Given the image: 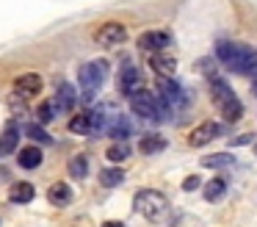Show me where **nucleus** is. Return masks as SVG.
I'll return each instance as SVG.
<instances>
[{
	"label": "nucleus",
	"mask_w": 257,
	"mask_h": 227,
	"mask_svg": "<svg viewBox=\"0 0 257 227\" xmlns=\"http://www.w3.org/2000/svg\"><path fill=\"white\" fill-rule=\"evenodd\" d=\"M216 55L229 72H238V75H254L257 72V50L246 47V44L218 42L216 44Z\"/></svg>",
	"instance_id": "f257e3e1"
},
{
	"label": "nucleus",
	"mask_w": 257,
	"mask_h": 227,
	"mask_svg": "<svg viewBox=\"0 0 257 227\" xmlns=\"http://www.w3.org/2000/svg\"><path fill=\"white\" fill-rule=\"evenodd\" d=\"M105 75H108V64H105V61H89V64H83L78 69V83H80V89H83V100H86V103L94 100V94H97V89L102 86Z\"/></svg>",
	"instance_id": "f03ea898"
},
{
	"label": "nucleus",
	"mask_w": 257,
	"mask_h": 227,
	"mask_svg": "<svg viewBox=\"0 0 257 227\" xmlns=\"http://www.w3.org/2000/svg\"><path fill=\"white\" fill-rule=\"evenodd\" d=\"M166 205H169V199L163 197L161 191H155V188H141V191L133 197L136 213L147 216V219H158V216L166 210Z\"/></svg>",
	"instance_id": "7ed1b4c3"
},
{
	"label": "nucleus",
	"mask_w": 257,
	"mask_h": 227,
	"mask_svg": "<svg viewBox=\"0 0 257 227\" xmlns=\"http://www.w3.org/2000/svg\"><path fill=\"white\" fill-rule=\"evenodd\" d=\"M130 108L133 114H139L141 119H152L158 122V97L147 89H139L136 94H130Z\"/></svg>",
	"instance_id": "20e7f679"
},
{
	"label": "nucleus",
	"mask_w": 257,
	"mask_h": 227,
	"mask_svg": "<svg viewBox=\"0 0 257 227\" xmlns=\"http://www.w3.org/2000/svg\"><path fill=\"white\" fill-rule=\"evenodd\" d=\"M124 39H127V28H124L122 22H105V25H100L94 33V42L102 44V47H116Z\"/></svg>",
	"instance_id": "39448f33"
},
{
	"label": "nucleus",
	"mask_w": 257,
	"mask_h": 227,
	"mask_svg": "<svg viewBox=\"0 0 257 227\" xmlns=\"http://www.w3.org/2000/svg\"><path fill=\"white\" fill-rule=\"evenodd\" d=\"M210 97H213V103L218 105V108H227L229 103H235V92H232V86H229L224 78H213L210 81Z\"/></svg>",
	"instance_id": "423d86ee"
},
{
	"label": "nucleus",
	"mask_w": 257,
	"mask_h": 227,
	"mask_svg": "<svg viewBox=\"0 0 257 227\" xmlns=\"http://www.w3.org/2000/svg\"><path fill=\"white\" fill-rule=\"evenodd\" d=\"M169 42H172V39H169L166 31H147V33H141V36H139V47L141 50H150V53H152V50H155V53L166 50Z\"/></svg>",
	"instance_id": "0eeeda50"
},
{
	"label": "nucleus",
	"mask_w": 257,
	"mask_h": 227,
	"mask_svg": "<svg viewBox=\"0 0 257 227\" xmlns=\"http://www.w3.org/2000/svg\"><path fill=\"white\" fill-rule=\"evenodd\" d=\"M14 92H17L20 97H34V94L42 92V78L36 75V72H25V75H20L17 81H14Z\"/></svg>",
	"instance_id": "6e6552de"
},
{
	"label": "nucleus",
	"mask_w": 257,
	"mask_h": 227,
	"mask_svg": "<svg viewBox=\"0 0 257 227\" xmlns=\"http://www.w3.org/2000/svg\"><path fill=\"white\" fill-rule=\"evenodd\" d=\"M224 133V127L221 125H216V122H205V125H199L194 133H191V147H202V144H207V141H213L216 136H221Z\"/></svg>",
	"instance_id": "1a4fd4ad"
},
{
	"label": "nucleus",
	"mask_w": 257,
	"mask_h": 227,
	"mask_svg": "<svg viewBox=\"0 0 257 227\" xmlns=\"http://www.w3.org/2000/svg\"><path fill=\"white\" fill-rule=\"evenodd\" d=\"M119 89H122L127 97H130V94H136L141 89V72L136 69V66L124 64L122 72H119Z\"/></svg>",
	"instance_id": "9d476101"
},
{
	"label": "nucleus",
	"mask_w": 257,
	"mask_h": 227,
	"mask_svg": "<svg viewBox=\"0 0 257 227\" xmlns=\"http://www.w3.org/2000/svg\"><path fill=\"white\" fill-rule=\"evenodd\" d=\"M150 66L158 72V78H172V72L177 69V61H174V55H169V53H155L150 58Z\"/></svg>",
	"instance_id": "9b49d317"
},
{
	"label": "nucleus",
	"mask_w": 257,
	"mask_h": 227,
	"mask_svg": "<svg viewBox=\"0 0 257 227\" xmlns=\"http://www.w3.org/2000/svg\"><path fill=\"white\" fill-rule=\"evenodd\" d=\"M158 92H161V97L166 100L169 105L183 103V89H180L172 78H158Z\"/></svg>",
	"instance_id": "f8f14e48"
},
{
	"label": "nucleus",
	"mask_w": 257,
	"mask_h": 227,
	"mask_svg": "<svg viewBox=\"0 0 257 227\" xmlns=\"http://www.w3.org/2000/svg\"><path fill=\"white\" fill-rule=\"evenodd\" d=\"M53 103H56V108H58V111H64V114H67V111H72V108H75V103H78V94H75V89L69 86V83H61V86H58V92H56V100H53Z\"/></svg>",
	"instance_id": "ddd939ff"
},
{
	"label": "nucleus",
	"mask_w": 257,
	"mask_h": 227,
	"mask_svg": "<svg viewBox=\"0 0 257 227\" xmlns=\"http://www.w3.org/2000/svg\"><path fill=\"white\" fill-rule=\"evenodd\" d=\"M47 199H50L56 208H64V205L72 202V188H69L67 183H53V186L47 188Z\"/></svg>",
	"instance_id": "4468645a"
},
{
	"label": "nucleus",
	"mask_w": 257,
	"mask_h": 227,
	"mask_svg": "<svg viewBox=\"0 0 257 227\" xmlns=\"http://www.w3.org/2000/svg\"><path fill=\"white\" fill-rule=\"evenodd\" d=\"M17 141H20V130H17L14 125H9L6 130L0 133V155L17 153Z\"/></svg>",
	"instance_id": "2eb2a0df"
},
{
	"label": "nucleus",
	"mask_w": 257,
	"mask_h": 227,
	"mask_svg": "<svg viewBox=\"0 0 257 227\" xmlns=\"http://www.w3.org/2000/svg\"><path fill=\"white\" fill-rule=\"evenodd\" d=\"M34 186L31 183H25V180H20V183H14L12 186V191H9V199L12 202H17V205H25V202H31L34 199Z\"/></svg>",
	"instance_id": "dca6fc26"
},
{
	"label": "nucleus",
	"mask_w": 257,
	"mask_h": 227,
	"mask_svg": "<svg viewBox=\"0 0 257 227\" xmlns=\"http://www.w3.org/2000/svg\"><path fill=\"white\" fill-rule=\"evenodd\" d=\"M17 164L23 166V169H36V166L42 164V149L39 147H23L17 153Z\"/></svg>",
	"instance_id": "f3484780"
},
{
	"label": "nucleus",
	"mask_w": 257,
	"mask_h": 227,
	"mask_svg": "<svg viewBox=\"0 0 257 227\" xmlns=\"http://www.w3.org/2000/svg\"><path fill=\"white\" fill-rule=\"evenodd\" d=\"M199 164L207 166V169H224V166H232L235 158H232L229 153H213V155H205Z\"/></svg>",
	"instance_id": "a211bd4d"
},
{
	"label": "nucleus",
	"mask_w": 257,
	"mask_h": 227,
	"mask_svg": "<svg viewBox=\"0 0 257 227\" xmlns=\"http://www.w3.org/2000/svg\"><path fill=\"white\" fill-rule=\"evenodd\" d=\"M161 149H166V138L163 136H144L139 141V153H144V155L161 153Z\"/></svg>",
	"instance_id": "6ab92c4d"
},
{
	"label": "nucleus",
	"mask_w": 257,
	"mask_h": 227,
	"mask_svg": "<svg viewBox=\"0 0 257 227\" xmlns=\"http://www.w3.org/2000/svg\"><path fill=\"white\" fill-rule=\"evenodd\" d=\"M224 191H227V180H224V177H213V180L205 183V199L207 202H216Z\"/></svg>",
	"instance_id": "aec40b11"
},
{
	"label": "nucleus",
	"mask_w": 257,
	"mask_h": 227,
	"mask_svg": "<svg viewBox=\"0 0 257 227\" xmlns=\"http://www.w3.org/2000/svg\"><path fill=\"white\" fill-rule=\"evenodd\" d=\"M108 133H111V136L116 138V141H124V138L130 136V122L124 119L122 114H116V119L111 122V127H108Z\"/></svg>",
	"instance_id": "412c9836"
},
{
	"label": "nucleus",
	"mask_w": 257,
	"mask_h": 227,
	"mask_svg": "<svg viewBox=\"0 0 257 227\" xmlns=\"http://www.w3.org/2000/svg\"><path fill=\"white\" fill-rule=\"evenodd\" d=\"M69 175H72L75 180H83V177L89 175V158H86V155H75V158L69 161Z\"/></svg>",
	"instance_id": "4be33fe9"
},
{
	"label": "nucleus",
	"mask_w": 257,
	"mask_h": 227,
	"mask_svg": "<svg viewBox=\"0 0 257 227\" xmlns=\"http://www.w3.org/2000/svg\"><path fill=\"white\" fill-rule=\"evenodd\" d=\"M122 180H124V172L119 169V166H113V169H102V172H100V183H102L105 188H116Z\"/></svg>",
	"instance_id": "5701e85b"
},
{
	"label": "nucleus",
	"mask_w": 257,
	"mask_h": 227,
	"mask_svg": "<svg viewBox=\"0 0 257 227\" xmlns=\"http://www.w3.org/2000/svg\"><path fill=\"white\" fill-rule=\"evenodd\" d=\"M69 130H72V133H80V136L91 133V111H89V114L72 116V119H69Z\"/></svg>",
	"instance_id": "b1692460"
},
{
	"label": "nucleus",
	"mask_w": 257,
	"mask_h": 227,
	"mask_svg": "<svg viewBox=\"0 0 257 227\" xmlns=\"http://www.w3.org/2000/svg\"><path fill=\"white\" fill-rule=\"evenodd\" d=\"M124 158H130V144L127 141H116L108 147V161H113V164H122Z\"/></svg>",
	"instance_id": "393cba45"
},
{
	"label": "nucleus",
	"mask_w": 257,
	"mask_h": 227,
	"mask_svg": "<svg viewBox=\"0 0 257 227\" xmlns=\"http://www.w3.org/2000/svg\"><path fill=\"white\" fill-rule=\"evenodd\" d=\"M56 103H53V100H47V103H42L39 108H36V116H39V122L42 125H47V122H53L56 119Z\"/></svg>",
	"instance_id": "a878e982"
},
{
	"label": "nucleus",
	"mask_w": 257,
	"mask_h": 227,
	"mask_svg": "<svg viewBox=\"0 0 257 227\" xmlns=\"http://www.w3.org/2000/svg\"><path fill=\"white\" fill-rule=\"evenodd\" d=\"M221 116H224V122H238L240 116H243V105H240V100H235V103H229L227 108H221Z\"/></svg>",
	"instance_id": "bb28decb"
},
{
	"label": "nucleus",
	"mask_w": 257,
	"mask_h": 227,
	"mask_svg": "<svg viewBox=\"0 0 257 227\" xmlns=\"http://www.w3.org/2000/svg\"><path fill=\"white\" fill-rule=\"evenodd\" d=\"M25 133H28V138H34V141H39V144L50 141V136H47V130L42 125H28V130H25Z\"/></svg>",
	"instance_id": "cd10ccee"
},
{
	"label": "nucleus",
	"mask_w": 257,
	"mask_h": 227,
	"mask_svg": "<svg viewBox=\"0 0 257 227\" xmlns=\"http://www.w3.org/2000/svg\"><path fill=\"white\" fill-rule=\"evenodd\" d=\"M183 188H185V191H194V188H199V177H196V175H188V177L183 180Z\"/></svg>",
	"instance_id": "c85d7f7f"
},
{
	"label": "nucleus",
	"mask_w": 257,
	"mask_h": 227,
	"mask_svg": "<svg viewBox=\"0 0 257 227\" xmlns=\"http://www.w3.org/2000/svg\"><path fill=\"white\" fill-rule=\"evenodd\" d=\"M251 138H254L251 133H243V136H235L232 144H235V147H238V144H251Z\"/></svg>",
	"instance_id": "c756f323"
},
{
	"label": "nucleus",
	"mask_w": 257,
	"mask_h": 227,
	"mask_svg": "<svg viewBox=\"0 0 257 227\" xmlns=\"http://www.w3.org/2000/svg\"><path fill=\"white\" fill-rule=\"evenodd\" d=\"M102 227H124V224H122V221H105Z\"/></svg>",
	"instance_id": "7c9ffc66"
},
{
	"label": "nucleus",
	"mask_w": 257,
	"mask_h": 227,
	"mask_svg": "<svg viewBox=\"0 0 257 227\" xmlns=\"http://www.w3.org/2000/svg\"><path fill=\"white\" fill-rule=\"evenodd\" d=\"M254 94H257V81H254Z\"/></svg>",
	"instance_id": "2f4dec72"
},
{
	"label": "nucleus",
	"mask_w": 257,
	"mask_h": 227,
	"mask_svg": "<svg viewBox=\"0 0 257 227\" xmlns=\"http://www.w3.org/2000/svg\"><path fill=\"white\" fill-rule=\"evenodd\" d=\"M254 153H257V144H254Z\"/></svg>",
	"instance_id": "473e14b6"
}]
</instances>
